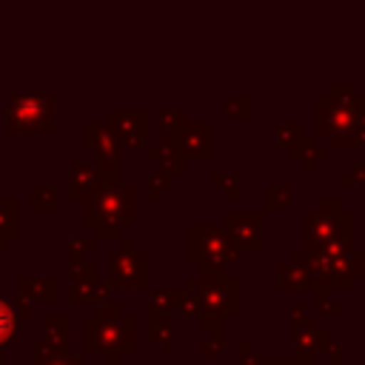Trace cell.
<instances>
[{
    "label": "cell",
    "mask_w": 365,
    "mask_h": 365,
    "mask_svg": "<svg viewBox=\"0 0 365 365\" xmlns=\"http://www.w3.org/2000/svg\"><path fill=\"white\" fill-rule=\"evenodd\" d=\"M14 334V314L6 302H0V342H6Z\"/></svg>",
    "instance_id": "obj_1"
}]
</instances>
